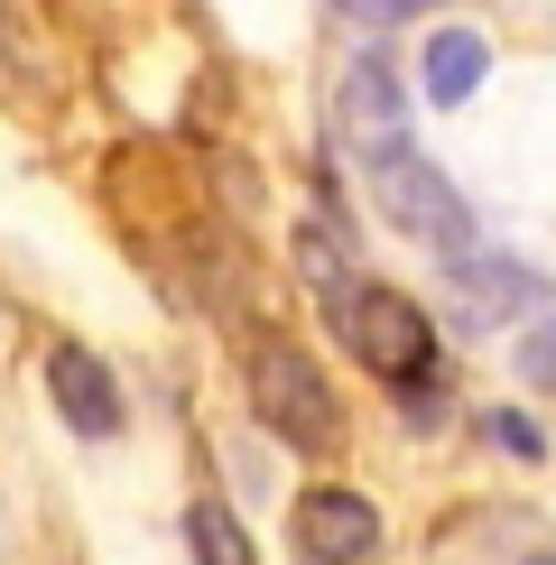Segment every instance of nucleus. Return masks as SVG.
Masks as SVG:
<instances>
[{"label": "nucleus", "instance_id": "1", "mask_svg": "<svg viewBox=\"0 0 556 565\" xmlns=\"http://www.w3.org/2000/svg\"><path fill=\"white\" fill-rule=\"evenodd\" d=\"M242 398H250V417H260V436L288 445V455H343V445H353V417H343L324 362L307 343H288V334H250L242 343Z\"/></svg>", "mask_w": 556, "mask_h": 565}, {"label": "nucleus", "instance_id": "2", "mask_svg": "<svg viewBox=\"0 0 556 565\" xmlns=\"http://www.w3.org/2000/svg\"><path fill=\"white\" fill-rule=\"evenodd\" d=\"M324 324H334V343L353 352L371 381H389L399 398L436 390V324H427V306L408 288H389V278H343V288L324 297Z\"/></svg>", "mask_w": 556, "mask_h": 565}, {"label": "nucleus", "instance_id": "3", "mask_svg": "<svg viewBox=\"0 0 556 565\" xmlns=\"http://www.w3.org/2000/svg\"><path fill=\"white\" fill-rule=\"evenodd\" d=\"M371 168V204L389 214V232L417 250H436V260H463L473 250V204L455 195V177L436 168V158H417L408 139L399 149H381V158H362Z\"/></svg>", "mask_w": 556, "mask_h": 565}, {"label": "nucleus", "instance_id": "4", "mask_svg": "<svg viewBox=\"0 0 556 565\" xmlns=\"http://www.w3.org/2000/svg\"><path fill=\"white\" fill-rule=\"evenodd\" d=\"M288 547L297 565H371L381 556V510L353 482H307L288 510Z\"/></svg>", "mask_w": 556, "mask_h": 565}, {"label": "nucleus", "instance_id": "5", "mask_svg": "<svg viewBox=\"0 0 556 565\" xmlns=\"http://www.w3.org/2000/svg\"><path fill=\"white\" fill-rule=\"evenodd\" d=\"M446 288H455V324L463 334H492V324H538V306H547V278L528 269V260H510V250H463V260H446Z\"/></svg>", "mask_w": 556, "mask_h": 565}, {"label": "nucleus", "instance_id": "6", "mask_svg": "<svg viewBox=\"0 0 556 565\" xmlns=\"http://www.w3.org/2000/svg\"><path fill=\"white\" fill-rule=\"evenodd\" d=\"M334 121H343V139H353L362 158H381V149L408 139V84H399V56H389V46H362V56L343 65Z\"/></svg>", "mask_w": 556, "mask_h": 565}, {"label": "nucleus", "instance_id": "7", "mask_svg": "<svg viewBox=\"0 0 556 565\" xmlns=\"http://www.w3.org/2000/svg\"><path fill=\"white\" fill-rule=\"evenodd\" d=\"M46 398H56V417H65L84 445H111V436L130 427L111 362H103V352H84V343H46Z\"/></svg>", "mask_w": 556, "mask_h": 565}, {"label": "nucleus", "instance_id": "8", "mask_svg": "<svg viewBox=\"0 0 556 565\" xmlns=\"http://www.w3.org/2000/svg\"><path fill=\"white\" fill-rule=\"evenodd\" d=\"M482 84H492V38H482V29H436L427 38V103L463 111Z\"/></svg>", "mask_w": 556, "mask_h": 565}, {"label": "nucleus", "instance_id": "9", "mask_svg": "<svg viewBox=\"0 0 556 565\" xmlns=\"http://www.w3.org/2000/svg\"><path fill=\"white\" fill-rule=\"evenodd\" d=\"M185 556H195V565H260V547H250V529H242V510L214 501V491H195V501H185Z\"/></svg>", "mask_w": 556, "mask_h": 565}, {"label": "nucleus", "instance_id": "10", "mask_svg": "<svg viewBox=\"0 0 556 565\" xmlns=\"http://www.w3.org/2000/svg\"><path fill=\"white\" fill-rule=\"evenodd\" d=\"M482 436H492L510 463H547V427L528 408H492V417H482Z\"/></svg>", "mask_w": 556, "mask_h": 565}, {"label": "nucleus", "instance_id": "11", "mask_svg": "<svg viewBox=\"0 0 556 565\" xmlns=\"http://www.w3.org/2000/svg\"><path fill=\"white\" fill-rule=\"evenodd\" d=\"M510 371H520V381L538 390V398H556V316H538V324L520 334V352H510Z\"/></svg>", "mask_w": 556, "mask_h": 565}, {"label": "nucleus", "instance_id": "12", "mask_svg": "<svg viewBox=\"0 0 556 565\" xmlns=\"http://www.w3.org/2000/svg\"><path fill=\"white\" fill-rule=\"evenodd\" d=\"M427 10H446V0H334L343 29H399V19H427Z\"/></svg>", "mask_w": 556, "mask_h": 565}, {"label": "nucleus", "instance_id": "13", "mask_svg": "<svg viewBox=\"0 0 556 565\" xmlns=\"http://www.w3.org/2000/svg\"><path fill=\"white\" fill-rule=\"evenodd\" d=\"M29 65H38V56H29V29H19L10 10H0V75L19 84V75H29Z\"/></svg>", "mask_w": 556, "mask_h": 565}, {"label": "nucleus", "instance_id": "14", "mask_svg": "<svg viewBox=\"0 0 556 565\" xmlns=\"http://www.w3.org/2000/svg\"><path fill=\"white\" fill-rule=\"evenodd\" d=\"M520 565H556V547H538V556H520Z\"/></svg>", "mask_w": 556, "mask_h": 565}, {"label": "nucleus", "instance_id": "15", "mask_svg": "<svg viewBox=\"0 0 556 565\" xmlns=\"http://www.w3.org/2000/svg\"><path fill=\"white\" fill-rule=\"evenodd\" d=\"M0 565H10V556H0Z\"/></svg>", "mask_w": 556, "mask_h": 565}]
</instances>
